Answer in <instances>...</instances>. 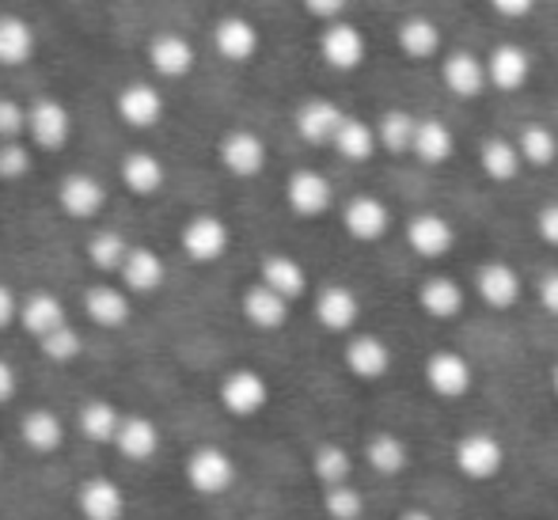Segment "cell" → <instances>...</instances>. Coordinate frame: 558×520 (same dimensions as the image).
I'll return each instance as SVG.
<instances>
[{"label": "cell", "instance_id": "6da1fadb", "mask_svg": "<svg viewBox=\"0 0 558 520\" xmlns=\"http://www.w3.org/2000/svg\"><path fill=\"white\" fill-rule=\"evenodd\" d=\"M452 468L468 483H494L506 471V445L490 430H468L452 445Z\"/></svg>", "mask_w": 558, "mask_h": 520}, {"label": "cell", "instance_id": "7a4b0ae2", "mask_svg": "<svg viewBox=\"0 0 558 520\" xmlns=\"http://www.w3.org/2000/svg\"><path fill=\"white\" fill-rule=\"evenodd\" d=\"M316 50H319V58H324V65L335 69V73H357L368 61V35L357 23L335 20V23H324Z\"/></svg>", "mask_w": 558, "mask_h": 520}, {"label": "cell", "instance_id": "3957f363", "mask_svg": "<svg viewBox=\"0 0 558 520\" xmlns=\"http://www.w3.org/2000/svg\"><path fill=\"white\" fill-rule=\"evenodd\" d=\"M422 380L437 399L456 403V399H468L475 388V365L456 350H434L422 365Z\"/></svg>", "mask_w": 558, "mask_h": 520}, {"label": "cell", "instance_id": "277c9868", "mask_svg": "<svg viewBox=\"0 0 558 520\" xmlns=\"http://www.w3.org/2000/svg\"><path fill=\"white\" fill-rule=\"evenodd\" d=\"M186 483L202 498H221L235 486V460L217 445H198L186 456Z\"/></svg>", "mask_w": 558, "mask_h": 520}, {"label": "cell", "instance_id": "5b68a950", "mask_svg": "<svg viewBox=\"0 0 558 520\" xmlns=\"http://www.w3.org/2000/svg\"><path fill=\"white\" fill-rule=\"evenodd\" d=\"M342 365H345V373H350L353 380L376 384V380H384V376L391 373V365H396V353H391V346L384 342L380 335H373V330H353V335L345 338Z\"/></svg>", "mask_w": 558, "mask_h": 520}, {"label": "cell", "instance_id": "8992f818", "mask_svg": "<svg viewBox=\"0 0 558 520\" xmlns=\"http://www.w3.org/2000/svg\"><path fill=\"white\" fill-rule=\"evenodd\" d=\"M179 243H183V255L191 258V263L209 266L228 255V247H232V228H228L225 217H217V213H194L183 225V232H179Z\"/></svg>", "mask_w": 558, "mask_h": 520}, {"label": "cell", "instance_id": "52a82bcc", "mask_svg": "<svg viewBox=\"0 0 558 520\" xmlns=\"http://www.w3.org/2000/svg\"><path fill=\"white\" fill-rule=\"evenodd\" d=\"M403 240L418 258H426V263H441V258H448L456 251V225L445 217V213L422 209L407 220Z\"/></svg>", "mask_w": 558, "mask_h": 520}, {"label": "cell", "instance_id": "ba28073f", "mask_svg": "<svg viewBox=\"0 0 558 520\" xmlns=\"http://www.w3.org/2000/svg\"><path fill=\"white\" fill-rule=\"evenodd\" d=\"M441 84L448 96H456L460 104H475L490 92V76H486V58H478L475 50H452L441 58Z\"/></svg>", "mask_w": 558, "mask_h": 520}, {"label": "cell", "instance_id": "9c48e42d", "mask_svg": "<svg viewBox=\"0 0 558 520\" xmlns=\"http://www.w3.org/2000/svg\"><path fill=\"white\" fill-rule=\"evenodd\" d=\"M217 156H221V168L228 176L235 179H255L266 171V160H270V153H266V141L258 137L255 130H247V125H235V130H228L221 137V145H217Z\"/></svg>", "mask_w": 558, "mask_h": 520}, {"label": "cell", "instance_id": "30bf717a", "mask_svg": "<svg viewBox=\"0 0 558 520\" xmlns=\"http://www.w3.org/2000/svg\"><path fill=\"white\" fill-rule=\"evenodd\" d=\"M475 297L490 312H513L524 301V278L517 274V266L490 258V263L478 266L475 274Z\"/></svg>", "mask_w": 558, "mask_h": 520}, {"label": "cell", "instance_id": "8fae6325", "mask_svg": "<svg viewBox=\"0 0 558 520\" xmlns=\"http://www.w3.org/2000/svg\"><path fill=\"white\" fill-rule=\"evenodd\" d=\"M286 206L301 220L324 217V213H331L335 206V183L324 171H312V168L293 171V176L286 179Z\"/></svg>", "mask_w": 558, "mask_h": 520}, {"label": "cell", "instance_id": "7c38bea8", "mask_svg": "<svg viewBox=\"0 0 558 520\" xmlns=\"http://www.w3.org/2000/svg\"><path fill=\"white\" fill-rule=\"evenodd\" d=\"M342 228L357 243H380L391 232V206L376 194H350L342 206Z\"/></svg>", "mask_w": 558, "mask_h": 520}, {"label": "cell", "instance_id": "4fadbf2b", "mask_svg": "<svg viewBox=\"0 0 558 520\" xmlns=\"http://www.w3.org/2000/svg\"><path fill=\"white\" fill-rule=\"evenodd\" d=\"M217 399L232 418H255L270 403V384L258 368H232L217 388Z\"/></svg>", "mask_w": 558, "mask_h": 520}, {"label": "cell", "instance_id": "5bb4252c", "mask_svg": "<svg viewBox=\"0 0 558 520\" xmlns=\"http://www.w3.org/2000/svg\"><path fill=\"white\" fill-rule=\"evenodd\" d=\"M486 76H490V88L501 96H513L524 84L532 81V53L521 43L506 38V43H494L486 53Z\"/></svg>", "mask_w": 558, "mask_h": 520}, {"label": "cell", "instance_id": "9a60e30c", "mask_svg": "<svg viewBox=\"0 0 558 520\" xmlns=\"http://www.w3.org/2000/svg\"><path fill=\"white\" fill-rule=\"evenodd\" d=\"M316 319L324 330L331 335H353L361 323V297L353 293L342 281H327V286L316 289Z\"/></svg>", "mask_w": 558, "mask_h": 520}, {"label": "cell", "instance_id": "2e32d148", "mask_svg": "<svg viewBox=\"0 0 558 520\" xmlns=\"http://www.w3.org/2000/svg\"><path fill=\"white\" fill-rule=\"evenodd\" d=\"M27 133H31V145L46 148V153H58L73 137V114L58 99H35L27 107Z\"/></svg>", "mask_w": 558, "mask_h": 520}, {"label": "cell", "instance_id": "e0dca14e", "mask_svg": "<svg viewBox=\"0 0 558 520\" xmlns=\"http://www.w3.org/2000/svg\"><path fill=\"white\" fill-rule=\"evenodd\" d=\"M342 122H345V110L338 107L335 99H327V96H312V99H304V104L293 110L296 137H301L304 145H316V148L331 145Z\"/></svg>", "mask_w": 558, "mask_h": 520}, {"label": "cell", "instance_id": "ac0fdd59", "mask_svg": "<svg viewBox=\"0 0 558 520\" xmlns=\"http://www.w3.org/2000/svg\"><path fill=\"white\" fill-rule=\"evenodd\" d=\"M114 110L130 130H153V125L163 122V92L156 84H145V81H130L122 84V92L114 96Z\"/></svg>", "mask_w": 558, "mask_h": 520}, {"label": "cell", "instance_id": "d6986e66", "mask_svg": "<svg viewBox=\"0 0 558 520\" xmlns=\"http://www.w3.org/2000/svg\"><path fill=\"white\" fill-rule=\"evenodd\" d=\"M58 206L65 217L73 220H92L99 217L107 206V186L99 176H92V171H69L65 179H61L58 186Z\"/></svg>", "mask_w": 558, "mask_h": 520}, {"label": "cell", "instance_id": "ffe728a7", "mask_svg": "<svg viewBox=\"0 0 558 520\" xmlns=\"http://www.w3.org/2000/svg\"><path fill=\"white\" fill-rule=\"evenodd\" d=\"M258 46H263V35L258 27L247 20V15H221L214 27V50L221 53L232 65H247V61L258 58Z\"/></svg>", "mask_w": 558, "mask_h": 520}, {"label": "cell", "instance_id": "44dd1931", "mask_svg": "<svg viewBox=\"0 0 558 520\" xmlns=\"http://www.w3.org/2000/svg\"><path fill=\"white\" fill-rule=\"evenodd\" d=\"M396 46L407 61H434L441 58V46H445V35L437 27L434 15H422V12H411L399 20L396 27Z\"/></svg>", "mask_w": 558, "mask_h": 520}, {"label": "cell", "instance_id": "7402d4cb", "mask_svg": "<svg viewBox=\"0 0 558 520\" xmlns=\"http://www.w3.org/2000/svg\"><path fill=\"white\" fill-rule=\"evenodd\" d=\"M198 53H194V43L179 31H160V35L148 43V65L156 69V76L163 81H183L194 69Z\"/></svg>", "mask_w": 558, "mask_h": 520}, {"label": "cell", "instance_id": "603a6c76", "mask_svg": "<svg viewBox=\"0 0 558 520\" xmlns=\"http://www.w3.org/2000/svg\"><path fill=\"white\" fill-rule=\"evenodd\" d=\"M84 312H88L92 323L107 330H118L130 323L133 315V301L125 286H111V281H96V286L84 289Z\"/></svg>", "mask_w": 558, "mask_h": 520}, {"label": "cell", "instance_id": "cb8c5ba5", "mask_svg": "<svg viewBox=\"0 0 558 520\" xmlns=\"http://www.w3.org/2000/svg\"><path fill=\"white\" fill-rule=\"evenodd\" d=\"M414 301H418V309L429 315V319H456V315L463 312V304H468V293H463V286L452 278V274H426L418 286V293H414Z\"/></svg>", "mask_w": 558, "mask_h": 520}, {"label": "cell", "instance_id": "d4e9b609", "mask_svg": "<svg viewBox=\"0 0 558 520\" xmlns=\"http://www.w3.org/2000/svg\"><path fill=\"white\" fill-rule=\"evenodd\" d=\"M258 281L270 286L278 297H286L289 304L301 301V297L308 293V270L301 266V258L286 255V251L263 255V263H258Z\"/></svg>", "mask_w": 558, "mask_h": 520}, {"label": "cell", "instance_id": "484cf974", "mask_svg": "<svg viewBox=\"0 0 558 520\" xmlns=\"http://www.w3.org/2000/svg\"><path fill=\"white\" fill-rule=\"evenodd\" d=\"M240 309H243V319H247L255 330H281L289 323V309H293V304H289L286 297L274 293L270 286L255 281V286L243 289Z\"/></svg>", "mask_w": 558, "mask_h": 520}, {"label": "cell", "instance_id": "4316f807", "mask_svg": "<svg viewBox=\"0 0 558 520\" xmlns=\"http://www.w3.org/2000/svg\"><path fill=\"white\" fill-rule=\"evenodd\" d=\"M478 168H483V176L490 179V183H517L524 171V160H521V148H517L513 137H501V133H494V137H483V145H478Z\"/></svg>", "mask_w": 558, "mask_h": 520}, {"label": "cell", "instance_id": "83f0119b", "mask_svg": "<svg viewBox=\"0 0 558 520\" xmlns=\"http://www.w3.org/2000/svg\"><path fill=\"white\" fill-rule=\"evenodd\" d=\"M365 463L384 479H396L411 468V445L396 430H376L365 437Z\"/></svg>", "mask_w": 558, "mask_h": 520}, {"label": "cell", "instance_id": "f1b7e54d", "mask_svg": "<svg viewBox=\"0 0 558 520\" xmlns=\"http://www.w3.org/2000/svg\"><path fill=\"white\" fill-rule=\"evenodd\" d=\"M411 156L426 168H445L456 156V133L445 118H418V133H414Z\"/></svg>", "mask_w": 558, "mask_h": 520}, {"label": "cell", "instance_id": "f546056e", "mask_svg": "<svg viewBox=\"0 0 558 520\" xmlns=\"http://www.w3.org/2000/svg\"><path fill=\"white\" fill-rule=\"evenodd\" d=\"M76 509H81L84 520H122L125 494L114 479L96 475L76 491Z\"/></svg>", "mask_w": 558, "mask_h": 520}, {"label": "cell", "instance_id": "4dcf8cb0", "mask_svg": "<svg viewBox=\"0 0 558 520\" xmlns=\"http://www.w3.org/2000/svg\"><path fill=\"white\" fill-rule=\"evenodd\" d=\"M114 448L125 456L130 463H145L160 452V430H156L153 418L145 414H125L122 425L114 433Z\"/></svg>", "mask_w": 558, "mask_h": 520}, {"label": "cell", "instance_id": "1f68e13d", "mask_svg": "<svg viewBox=\"0 0 558 520\" xmlns=\"http://www.w3.org/2000/svg\"><path fill=\"white\" fill-rule=\"evenodd\" d=\"M163 281H168V263L160 258V251L133 247L130 258H125V266H122V286L130 289V293L153 297Z\"/></svg>", "mask_w": 558, "mask_h": 520}, {"label": "cell", "instance_id": "d6a6232c", "mask_svg": "<svg viewBox=\"0 0 558 520\" xmlns=\"http://www.w3.org/2000/svg\"><path fill=\"white\" fill-rule=\"evenodd\" d=\"M118 179H122V186L130 194H141V198H148V194H156L163 186V179H168V168H163V160L156 153H148V148H137V153H130L122 160V168H118Z\"/></svg>", "mask_w": 558, "mask_h": 520}, {"label": "cell", "instance_id": "836d02e7", "mask_svg": "<svg viewBox=\"0 0 558 520\" xmlns=\"http://www.w3.org/2000/svg\"><path fill=\"white\" fill-rule=\"evenodd\" d=\"M20 323H23V330L38 342V338H46L50 330H58L61 323H69V315H65V304H61L58 297L46 293V289H38V293L23 297Z\"/></svg>", "mask_w": 558, "mask_h": 520}, {"label": "cell", "instance_id": "e575fe53", "mask_svg": "<svg viewBox=\"0 0 558 520\" xmlns=\"http://www.w3.org/2000/svg\"><path fill=\"white\" fill-rule=\"evenodd\" d=\"M35 27H31L23 15H12V12H0V65L4 69H15L23 61L35 58Z\"/></svg>", "mask_w": 558, "mask_h": 520}, {"label": "cell", "instance_id": "d590c367", "mask_svg": "<svg viewBox=\"0 0 558 520\" xmlns=\"http://www.w3.org/2000/svg\"><path fill=\"white\" fill-rule=\"evenodd\" d=\"M331 148L338 156H342L345 164H365L376 156V148H380V141H376V125H368L365 118H353L345 114V122L338 125Z\"/></svg>", "mask_w": 558, "mask_h": 520}, {"label": "cell", "instance_id": "8d00e7d4", "mask_svg": "<svg viewBox=\"0 0 558 520\" xmlns=\"http://www.w3.org/2000/svg\"><path fill=\"white\" fill-rule=\"evenodd\" d=\"M20 440L31 448V452H38V456L58 452L61 440H65V425H61V418L53 414V411H46V407H35V411L23 414Z\"/></svg>", "mask_w": 558, "mask_h": 520}, {"label": "cell", "instance_id": "74e56055", "mask_svg": "<svg viewBox=\"0 0 558 520\" xmlns=\"http://www.w3.org/2000/svg\"><path fill=\"white\" fill-rule=\"evenodd\" d=\"M414 133H418V114H411V110H403V107H391L376 118V141H380V148L391 156L411 153Z\"/></svg>", "mask_w": 558, "mask_h": 520}, {"label": "cell", "instance_id": "f35d334b", "mask_svg": "<svg viewBox=\"0 0 558 520\" xmlns=\"http://www.w3.org/2000/svg\"><path fill=\"white\" fill-rule=\"evenodd\" d=\"M513 141L521 148L524 168H551L558 160V133L547 122H524Z\"/></svg>", "mask_w": 558, "mask_h": 520}, {"label": "cell", "instance_id": "ab89813d", "mask_svg": "<svg viewBox=\"0 0 558 520\" xmlns=\"http://www.w3.org/2000/svg\"><path fill=\"white\" fill-rule=\"evenodd\" d=\"M125 414H118L114 403H107V399H88V403H81V411H76V425H81V433L88 440H96V445H107L111 440L114 445V433L118 425H122Z\"/></svg>", "mask_w": 558, "mask_h": 520}, {"label": "cell", "instance_id": "60d3db41", "mask_svg": "<svg viewBox=\"0 0 558 520\" xmlns=\"http://www.w3.org/2000/svg\"><path fill=\"white\" fill-rule=\"evenodd\" d=\"M312 475L319 479V486H342V483H350V475H353V456H350V448H342V445H335V440H324V445L312 452Z\"/></svg>", "mask_w": 558, "mask_h": 520}, {"label": "cell", "instance_id": "b9f144b4", "mask_svg": "<svg viewBox=\"0 0 558 520\" xmlns=\"http://www.w3.org/2000/svg\"><path fill=\"white\" fill-rule=\"evenodd\" d=\"M130 251H133V243L125 240L122 232H111V228H107V232H96L88 240V258L99 274H122Z\"/></svg>", "mask_w": 558, "mask_h": 520}, {"label": "cell", "instance_id": "7bdbcfd3", "mask_svg": "<svg viewBox=\"0 0 558 520\" xmlns=\"http://www.w3.org/2000/svg\"><path fill=\"white\" fill-rule=\"evenodd\" d=\"M38 350H43V358L53 361V365H69V361L81 358L84 338H81V330H76V327L61 323L58 330H50L46 338H38Z\"/></svg>", "mask_w": 558, "mask_h": 520}, {"label": "cell", "instance_id": "ee69618b", "mask_svg": "<svg viewBox=\"0 0 558 520\" xmlns=\"http://www.w3.org/2000/svg\"><path fill=\"white\" fill-rule=\"evenodd\" d=\"M324 513L327 520H361L365 517V494L353 483L327 486L324 491Z\"/></svg>", "mask_w": 558, "mask_h": 520}, {"label": "cell", "instance_id": "f6af8a7d", "mask_svg": "<svg viewBox=\"0 0 558 520\" xmlns=\"http://www.w3.org/2000/svg\"><path fill=\"white\" fill-rule=\"evenodd\" d=\"M31 148L20 145V141H0V179L4 183H15L31 171Z\"/></svg>", "mask_w": 558, "mask_h": 520}, {"label": "cell", "instance_id": "bcb514c9", "mask_svg": "<svg viewBox=\"0 0 558 520\" xmlns=\"http://www.w3.org/2000/svg\"><path fill=\"white\" fill-rule=\"evenodd\" d=\"M27 130V107L12 96H0V141H15Z\"/></svg>", "mask_w": 558, "mask_h": 520}, {"label": "cell", "instance_id": "7dc6e473", "mask_svg": "<svg viewBox=\"0 0 558 520\" xmlns=\"http://www.w3.org/2000/svg\"><path fill=\"white\" fill-rule=\"evenodd\" d=\"M486 4H490L494 15H501V20L517 23V20H529V15L539 8V0H486Z\"/></svg>", "mask_w": 558, "mask_h": 520}, {"label": "cell", "instance_id": "c3c4849f", "mask_svg": "<svg viewBox=\"0 0 558 520\" xmlns=\"http://www.w3.org/2000/svg\"><path fill=\"white\" fill-rule=\"evenodd\" d=\"M304 4V12L312 15V20H319V23H335V20H342L345 15V8H350V0H301Z\"/></svg>", "mask_w": 558, "mask_h": 520}, {"label": "cell", "instance_id": "681fc988", "mask_svg": "<svg viewBox=\"0 0 558 520\" xmlns=\"http://www.w3.org/2000/svg\"><path fill=\"white\" fill-rule=\"evenodd\" d=\"M536 235L547 247H558V202H547V206L536 213Z\"/></svg>", "mask_w": 558, "mask_h": 520}, {"label": "cell", "instance_id": "f907efd6", "mask_svg": "<svg viewBox=\"0 0 558 520\" xmlns=\"http://www.w3.org/2000/svg\"><path fill=\"white\" fill-rule=\"evenodd\" d=\"M536 301H539V309H544L547 315H555V319H558V270H547L544 278H539Z\"/></svg>", "mask_w": 558, "mask_h": 520}, {"label": "cell", "instance_id": "816d5d0a", "mask_svg": "<svg viewBox=\"0 0 558 520\" xmlns=\"http://www.w3.org/2000/svg\"><path fill=\"white\" fill-rule=\"evenodd\" d=\"M20 297L12 293V289L4 286V281H0V330L4 327H12L15 319H20Z\"/></svg>", "mask_w": 558, "mask_h": 520}, {"label": "cell", "instance_id": "f5cc1de1", "mask_svg": "<svg viewBox=\"0 0 558 520\" xmlns=\"http://www.w3.org/2000/svg\"><path fill=\"white\" fill-rule=\"evenodd\" d=\"M15 388H20V380H15V368H12V361H4V358H0V407H4V403H12V399H15Z\"/></svg>", "mask_w": 558, "mask_h": 520}, {"label": "cell", "instance_id": "db71d44e", "mask_svg": "<svg viewBox=\"0 0 558 520\" xmlns=\"http://www.w3.org/2000/svg\"><path fill=\"white\" fill-rule=\"evenodd\" d=\"M396 520H437L434 513H426V509H403Z\"/></svg>", "mask_w": 558, "mask_h": 520}, {"label": "cell", "instance_id": "11a10c76", "mask_svg": "<svg viewBox=\"0 0 558 520\" xmlns=\"http://www.w3.org/2000/svg\"><path fill=\"white\" fill-rule=\"evenodd\" d=\"M551 391H555V399H558V361L551 365Z\"/></svg>", "mask_w": 558, "mask_h": 520}, {"label": "cell", "instance_id": "9f6ffc18", "mask_svg": "<svg viewBox=\"0 0 558 520\" xmlns=\"http://www.w3.org/2000/svg\"><path fill=\"white\" fill-rule=\"evenodd\" d=\"M0 463H4V448H0Z\"/></svg>", "mask_w": 558, "mask_h": 520}]
</instances>
